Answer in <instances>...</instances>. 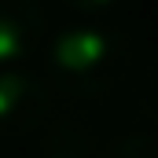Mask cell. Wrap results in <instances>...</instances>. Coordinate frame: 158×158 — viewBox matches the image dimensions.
<instances>
[{"label":"cell","mask_w":158,"mask_h":158,"mask_svg":"<svg viewBox=\"0 0 158 158\" xmlns=\"http://www.w3.org/2000/svg\"><path fill=\"white\" fill-rule=\"evenodd\" d=\"M121 44L114 33L99 26H70L52 40V66L55 74L74 85L77 92H99L121 70Z\"/></svg>","instance_id":"1"},{"label":"cell","mask_w":158,"mask_h":158,"mask_svg":"<svg viewBox=\"0 0 158 158\" xmlns=\"http://www.w3.org/2000/svg\"><path fill=\"white\" fill-rule=\"evenodd\" d=\"M48 114V92L30 74H0V140H26Z\"/></svg>","instance_id":"2"},{"label":"cell","mask_w":158,"mask_h":158,"mask_svg":"<svg viewBox=\"0 0 158 158\" xmlns=\"http://www.w3.org/2000/svg\"><path fill=\"white\" fill-rule=\"evenodd\" d=\"M40 37H44L40 0H0V66L33 55Z\"/></svg>","instance_id":"3"},{"label":"cell","mask_w":158,"mask_h":158,"mask_svg":"<svg viewBox=\"0 0 158 158\" xmlns=\"http://www.w3.org/2000/svg\"><path fill=\"white\" fill-rule=\"evenodd\" d=\"M103 158H158V132H132L107 147Z\"/></svg>","instance_id":"4"},{"label":"cell","mask_w":158,"mask_h":158,"mask_svg":"<svg viewBox=\"0 0 158 158\" xmlns=\"http://www.w3.org/2000/svg\"><path fill=\"white\" fill-rule=\"evenodd\" d=\"M136 107H140L143 118L158 121V55H155V63L140 74V81H136Z\"/></svg>","instance_id":"5"},{"label":"cell","mask_w":158,"mask_h":158,"mask_svg":"<svg viewBox=\"0 0 158 158\" xmlns=\"http://www.w3.org/2000/svg\"><path fill=\"white\" fill-rule=\"evenodd\" d=\"M81 147H85V140L74 129H59V132L48 136V147H44L40 158H81Z\"/></svg>","instance_id":"6"},{"label":"cell","mask_w":158,"mask_h":158,"mask_svg":"<svg viewBox=\"0 0 158 158\" xmlns=\"http://www.w3.org/2000/svg\"><path fill=\"white\" fill-rule=\"evenodd\" d=\"M66 7H74L81 15H92V11H103V7H110V4H118V0H63Z\"/></svg>","instance_id":"7"}]
</instances>
